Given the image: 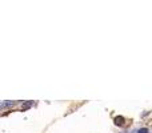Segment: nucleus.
I'll return each mask as SVG.
<instances>
[{"instance_id": "obj_1", "label": "nucleus", "mask_w": 152, "mask_h": 133, "mask_svg": "<svg viewBox=\"0 0 152 133\" xmlns=\"http://www.w3.org/2000/svg\"><path fill=\"white\" fill-rule=\"evenodd\" d=\"M136 133H149L148 128H139L138 130H136Z\"/></svg>"}]
</instances>
